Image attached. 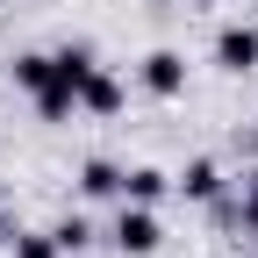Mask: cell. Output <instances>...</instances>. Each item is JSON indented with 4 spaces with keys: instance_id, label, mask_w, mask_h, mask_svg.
Returning <instances> with one entry per match:
<instances>
[{
    "instance_id": "2",
    "label": "cell",
    "mask_w": 258,
    "mask_h": 258,
    "mask_svg": "<svg viewBox=\"0 0 258 258\" xmlns=\"http://www.w3.org/2000/svg\"><path fill=\"white\" fill-rule=\"evenodd\" d=\"M215 64L230 79H251L258 72V22H222L215 29Z\"/></svg>"
},
{
    "instance_id": "9",
    "label": "cell",
    "mask_w": 258,
    "mask_h": 258,
    "mask_svg": "<svg viewBox=\"0 0 258 258\" xmlns=\"http://www.w3.org/2000/svg\"><path fill=\"white\" fill-rule=\"evenodd\" d=\"M36 115H43V122H72V115H79V93H72V86H57V79L36 86Z\"/></svg>"
},
{
    "instance_id": "5",
    "label": "cell",
    "mask_w": 258,
    "mask_h": 258,
    "mask_svg": "<svg viewBox=\"0 0 258 258\" xmlns=\"http://www.w3.org/2000/svg\"><path fill=\"white\" fill-rule=\"evenodd\" d=\"M79 194L86 201H122V165L115 158H86L79 165Z\"/></svg>"
},
{
    "instance_id": "14",
    "label": "cell",
    "mask_w": 258,
    "mask_h": 258,
    "mask_svg": "<svg viewBox=\"0 0 258 258\" xmlns=\"http://www.w3.org/2000/svg\"><path fill=\"white\" fill-rule=\"evenodd\" d=\"M186 8H208V0H186Z\"/></svg>"
},
{
    "instance_id": "10",
    "label": "cell",
    "mask_w": 258,
    "mask_h": 258,
    "mask_svg": "<svg viewBox=\"0 0 258 258\" xmlns=\"http://www.w3.org/2000/svg\"><path fill=\"white\" fill-rule=\"evenodd\" d=\"M50 237H57L64 258H79V251L93 244V222H86V215H64V222H50Z\"/></svg>"
},
{
    "instance_id": "4",
    "label": "cell",
    "mask_w": 258,
    "mask_h": 258,
    "mask_svg": "<svg viewBox=\"0 0 258 258\" xmlns=\"http://www.w3.org/2000/svg\"><path fill=\"white\" fill-rule=\"evenodd\" d=\"M122 101H129V93H122V79L93 64V72H86V86H79V115H122Z\"/></svg>"
},
{
    "instance_id": "1",
    "label": "cell",
    "mask_w": 258,
    "mask_h": 258,
    "mask_svg": "<svg viewBox=\"0 0 258 258\" xmlns=\"http://www.w3.org/2000/svg\"><path fill=\"white\" fill-rule=\"evenodd\" d=\"M108 244H115L122 258H151L158 244H165V222H158L144 201H122V215L108 222Z\"/></svg>"
},
{
    "instance_id": "8",
    "label": "cell",
    "mask_w": 258,
    "mask_h": 258,
    "mask_svg": "<svg viewBox=\"0 0 258 258\" xmlns=\"http://www.w3.org/2000/svg\"><path fill=\"white\" fill-rule=\"evenodd\" d=\"M172 186L186 194V201H222V165H215V158H194V165H186Z\"/></svg>"
},
{
    "instance_id": "13",
    "label": "cell",
    "mask_w": 258,
    "mask_h": 258,
    "mask_svg": "<svg viewBox=\"0 0 258 258\" xmlns=\"http://www.w3.org/2000/svg\"><path fill=\"white\" fill-rule=\"evenodd\" d=\"M8 251H15V258H64L50 230H15V244H8Z\"/></svg>"
},
{
    "instance_id": "11",
    "label": "cell",
    "mask_w": 258,
    "mask_h": 258,
    "mask_svg": "<svg viewBox=\"0 0 258 258\" xmlns=\"http://www.w3.org/2000/svg\"><path fill=\"white\" fill-rule=\"evenodd\" d=\"M15 86H29V93L50 86V50H22V57H15Z\"/></svg>"
},
{
    "instance_id": "3",
    "label": "cell",
    "mask_w": 258,
    "mask_h": 258,
    "mask_svg": "<svg viewBox=\"0 0 258 258\" xmlns=\"http://www.w3.org/2000/svg\"><path fill=\"white\" fill-rule=\"evenodd\" d=\"M137 86L151 93V101H179V93H186V57L179 50H151L137 64Z\"/></svg>"
},
{
    "instance_id": "7",
    "label": "cell",
    "mask_w": 258,
    "mask_h": 258,
    "mask_svg": "<svg viewBox=\"0 0 258 258\" xmlns=\"http://www.w3.org/2000/svg\"><path fill=\"white\" fill-rule=\"evenodd\" d=\"M165 194H172V172H158V165H129L122 172V201H165Z\"/></svg>"
},
{
    "instance_id": "6",
    "label": "cell",
    "mask_w": 258,
    "mask_h": 258,
    "mask_svg": "<svg viewBox=\"0 0 258 258\" xmlns=\"http://www.w3.org/2000/svg\"><path fill=\"white\" fill-rule=\"evenodd\" d=\"M93 64H101V57H93V43H64V50H50V79L57 86H86V72H93Z\"/></svg>"
},
{
    "instance_id": "12",
    "label": "cell",
    "mask_w": 258,
    "mask_h": 258,
    "mask_svg": "<svg viewBox=\"0 0 258 258\" xmlns=\"http://www.w3.org/2000/svg\"><path fill=\"white\" fill-rule=\"evenodd\" d=\"M237 230L244 237H258V165L244 172V186H237Z\"/></svg>"
}]
</instances>
